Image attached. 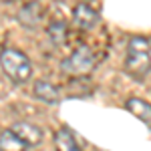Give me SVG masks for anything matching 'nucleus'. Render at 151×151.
<instances>
[{"instance_id":"nucleus-6","label":"nucleus","mask_w":151,"mask_h":151,"mask_svg":"<svg viewBox=\"0 0 151 151\" xmlns=\"http://www.w3.org/2000/svg\"><path fill=\"white\" fill-rule=\"evenodd\" d=\"M10 131H14L26 145H38V143L42 141V137H45L42 129L38 127V125H35V123H26V121L14 123V125L10 127Z\"/></svg>"},{"instance_id":"nucleus-10","label":"nucleus","mask_w":151,"mask_h":151,"mask_svg":"<svg viewBox=\"0 0 151 151\" xmlns=\"http://www.w3.org/2000/svg\"><path fill=\"white\" fill-rule=\"evenodd\" d=\"M47 35L55 47H63V45H67L69 28H67V24L63 22V20H50L47 26Z\"/></svg>"},{"instance_id":"nucleus-1","label":"nucleus","mask_w":151,"mask_h":151,"mask_svg":"<svg viewBox=\"0 0 151 151\" xmlns=\"http://www.w3.org/2000/svg\"><path fill=\"white\" fill-rule=\"evenodd\" d=\"M123 69L129 77L135 81H143L151 73V55H149V42L143 36H133L127 45V57L123 63Z\"/></svg>"},{"instance_id":"nucleus-11","label":"nucleus","mask_w":151,"mask_h":151,"mask_svg":"<svg viewBox=\"0 0 151 151\" xmlns=\"http://www.w3.org/2000/svg\"><path fill=\"white\" fill-rule=\"evenodd\" d=\"M26 149H28V145L14 131L6 129L0 133V151H26Z\"/></svg>"},{"instance_id":"nucleus-5","label":"nucleus","mask_w":151,"mask_h":151,"mask_svg":"<svg viewBox=\"0 0 151 151\" xmlns=\"http://www.w3.org/2000/svg\"><path fill=\"white\" fill-rule=\"evenodd\" d=\"M45 8L40 6V2H28L18 10V22L26 28H38L42 24V14Z\"/></svg>"},{"instance_id":"nucleus-2","label":"nucleus","mask_w":151,"mask_h":151,"mask_svg":"<svg viewBox=\"0 0 151 151\" xmlns=\"http://www.w3.org/2000/svg\"><path fill=\"white\" fill-rule=\"evenodd\" d=\"M0 67L4 75L16 85H22L32 75V63L30 58L18 48H2L0 50Z\"/></svg>"},{"instance_id":"nucleus-3","label":"nucleus","mask_w":151,"mask_h":151,"mask_svg":"<svg viewBox=\"0 0 151 151\" xmlns=\"http://www.w3.org/2000/svg\"><path fill=\"white\" fill-rule=\"evenodd\" d=\"M95 67V55L89 47L81 45L75 48L69 57L63 60V70H67L70 75H87Z\"/></svg>"},{"instance_id":"nucleus-7","label":"nucleus","mask_w":151,"mask_h":151,"mask_svg":"<svg viewBox=\"0 0 151 151\" xmlns=\"http://www.w3.org/2000/svg\"><path fill=\"white\" fill-rule=\"evenodd\" d=\"M32 93H35V97L38 101H42L47 105H55L60 99V91L48 81H36L35 87H32Z\"/></svg>"},{"instance_id":"nucleus-9","label":"nucleus","mask_w":151,"mask_h":151,"mask_svg":"<svg viewBox=\"0 0 151 151\" xmlns=\"http://www.w3.org/2000/svg\"><path fill=\"white\" fill-rule=\"evenodd\" d=\"M55 147H57V151H81L79 141L69 127H60L55 133Z\"/></svg>"},{"instance_id":"nucleus-8","label":"nucleus","mask_w":151,"mask_h":151,"mask_svg":"<svg viewBox=\"0 0 151 151\" xmlns=\"http://www.w3.org/2000/svg\"><path fill=\"white\" fill-rule=\"evenodd\" d=\"M125 109H127L131 115H135L137 119H141L145 125L151 127V103H147L145 99H137V97H131L125 103Z\"/></svg>"},{"instance_id":"nucleus-4","label":"nucleus","mask_w":151,"mask_h":151,"mask_svg":"<svg viewBox=\"0 0 151 151\" xmlns=\"http://www.w3.org/2000/svg\"><path fill=\"white\" fill-rule=\"evenodd\" d=\"M73 22L83 30H91L95 24L99 22V12L95 10L91 4L87 2H79L73 8Z\"/></svg>"}]
</instances>
